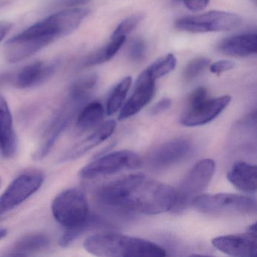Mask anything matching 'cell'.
<instances>
[{"mask_svg":"<svg viewBox=\"0 0 257 257\" xmlns=\"http://www.w3.org/2000/svg\"><path fill=\"white\" fill-rule=\"evenodd\" d=\"M192 150V144L186 138H176L164 143L149 158L150 168L156 171L165 170L186 159Z\"/></svg>","mask_w":257,"mask_h":257,"instance_id":"4fadbf2b","label":"cell"},{"mask_svg":"<svg viewBox=\"0 0 257 257\" xmlns=\"http://www.w3.org/2000/svg\"><path fill=\"white\" fill-rule=\"evenodd\" d=\"M230 101L231 97L228 95L210 98L207 89L200 87L189 96L180 117V123L187 127L207 124L222 113Z\"/></svg>","mask_w":257,"mask_h":257,"instance_id":"8992f818","label":"cell"},{"mask_svg":"<svg viewBox=\"0 0 257 257\" xmlns=\"http://www.w3.org/2000/svg\"><path fill=\"white\" fill-rule=\"evenodd\" d=\"M97 81L98 77L96 74L87 75L79 78L70 86L69 97L85 103L94 92L97 87Z\"/></svg>","mask_w":257,"mask_h":257,"instance_id":"603a6c76","label":"cell"},{"mask_svg":"<svg viewBox=\"0 0 257 257\" xmlns=\"http://www.w3.org/2000/svg\"><path fill=\"white\" fill-rule=\"evenodd\" d=\"M257 171L255 165L237 162L227 174L228 181L238 190L252 194L256 192Z\"/></svg>","mask_w":257,"mask_h":257,"instance_id":"ac0fdd59","label":"cell"},{"mask_svg":"<svg viewBox=\"0 0 257 257\" xmlns=\"http://www.w3.org/2000/svg\"><path fill=\"white\" fill-rule=\"evenodd\" d=\"M18 149L17 137L8 103L0 95V155L6 159L13 158Z\"/></svg>","mask_w":257,"mask_h":257,"instance_id":"e0dca14e","label":"cell"},{"mask_svg":"<svg viewBox=\"0 0 257 257\" xmlns=\"http://www.w3.org/2000/svg\"><path fill=\"white\" fill-rule=\"evenodd\" d=\"M52 210L57 222L67 229L79 228L84 232L97 222L90 216L85 194L76 188L61 192L54 199Z\"/></svg>","mask_w":257,"mask_h":257,"instance_id":"277c9868","label":"cell"},{"mask_svg":"<svg viewBox=\"0 0 257 257\" xmlns=\"http://www.w3.org/2000/svg\"><path fill=\"white\" fill-rule=\"evenodd\" d=\"M44 177L37 171H28L18 176L0 195V216L11 211L37 192Z\"/></svg>","mask_w":257,"mask_h":257,"instance_id":"30bf717a","label":"cell"},{"mask_svg":"<svg viewBox=\"0 0 257 257\" xmlns=\"http://www.w3.org/2000/svg\"><path fill=\"white\" fill-rule=\"evenodd\" d=\"M88 14V10L75 8L52 15L9 40L4 49L6 59L17 63L33 56L77 29Z\"/></svg>","mask_w":257,"mask_h":257,"instance_id":"7a4b0ae2","label":"cell"},{"mask_svg":"<svg viewBox=\"0 0 257 257\" xmlns=\"http://www.w3.org/2000/svg\"><path fill=\"white\" fill-rule=\"evenodd\" d=\"M58 66V61L33 63L24 67L14 79L17 88L22 89L34 88L46 82L54 74Z\"/></svg>","mask_w":257,"mask_h":257,"instance_id":"9a60e30c","label":"cell"},{"mask_svg":"<svg viewBox=\"0 0 257 257\" xmlns=\"http://www.w3.org/2000/svg\"><path fill=\"white\" fill-rule=\"evenodd\" d=\"M241 19L237 15L222 11L182 18L176 22V28L186 32L208 33L228 31L237 28Z\"/></svg>","mask_w":257,"mask_h":257,"instance_id":"9c48e42d","label":"cell"},{"mask_svg":"<svg viewBox=\"0 0 257 257\" xmlns=\"http://www.w3.org/2000/svg\"><path fill=\"white\" fill-rule=\"evenodd\" d=\"M82 105L83 103L80 102L67 97V100L51 121L40 147L34 154L36 160H42L48 156Z\"/></svg>","mask_w":257,"mask_h":257,"instance_id":"8fae6325","label":"cell"},{"mask_svg":"<svg viewBox=\"0 0 257 257\" xmlns=\"http://www.w3.org/2000/svg\"><path fill=\"white\" fill-rule=\"evenodd\" d=\"M222 53L233 57H247L257 52L256 35L243 34L234 36L222 40L218 45Z\"/></svg>","mask_w":257,"mask_h":257,"instance_id":"d6986e66","label":"cell"},{"mask_svg":"<svg viewBox=\"0 0 257 257\" xmlns=\"http://www.w3.org/2000/svg\"><path fill=\"white\" fill-rule=\"evenodd\" d=\"M155 82L156 80H154L146 70L140 75L137 79L132 96L123 105L120 111L118 119H127L136 115L151 101L156 90Z\"/></svg>","mask_w":257,"mask_h":257,"instance_id":"5bb4252c","label":"cell"},{"mask_svg":"<svg viewBox=\"0 0 257 257\" xmlns=\"http://www.w3.org/2000/svg\"><path fill=\"white\" fill-rule=\"evenodd\" d=\"M90 2V0H58V6L62 7H77L85 5Z\"/></svg>","mask_w":257,"mask_h":257,"instance_id":"1f68e13d","label":"cell"},{"mask_svg":"<svg viewBox=\"0 0 257 257\" xmlns=\"http://www.w3.org/2000/svg\"><path fill=\"white\" fill-rule=\"evenodd\" d=\"M0 186H1V179H0Z\"/></svg>","mask_w":257,"mask_h":257,"instance_id":"e575fe53","label":"cell"},{"mask_svg":"<svg viewBox=\"0 0 257 257\" xmlns=\"http://www.w3.org/2000/svg\"><path fill=\"white\" fill-rule=\"evenodd\" d=\"M171 106V100L169 98H163L159 100L152 109L151 112L153 115H158L165 112L169 109Z\"/></svg>","mask_w":257,"mask_h":257,"instance_id":"4dcf8cb0","label":"cell"},{"mask_svg":"<svg viewBox=\"0 0 257 257\" xmlns=\"http://www.w3.org/2000/svg\"><path fill=\"white\" fill-rule=\"evenodd\" d=\"M177 191L144 174L126 176L101 186L96 198L103 207L144 214L172 210Z\"/></svg>","mask_w":257,"mask_h":257,"instance_id":"6da1fadb","label":"cell"},{"mask_svg":"<svg viewBox=\"0 0 257 257\" xmlns=\"http://www.w3.org/2000/svg\"><path fill=\"white\" fill-rule=\"evenodd\" d=\"M210 64V60L205 58H198L189 63L184 72L183 78L186 81H191L199 76Z\"/></svg>","mask_w":257,"mask_h":257,"instance_id":"4316f807","label":"cell"},{"mask_svg":"<svg viewBox=\"0 0 257 257\" xmlns=\"http://www.w3.org/2000/svg\"><path fill=\"white\" fill-rule=\"evenodd\" d=\"M50 244V239L42 233H31L21 237L15 243L10 253L7 255L25 256L31 252L46 249Z\"/></svg>","mask_w":257,"mask_h":257,"instance_id":"ffe728a7","label":"cell"},{"mask_svg":"<svg viewBox=\"0 0 257 257\" xmlns=\"http://www.w3.org/2000/svg\"><path fill=\"white\" fill-rule=\"evenodd\" d=\"M191 204L201 213L212 216L252 215L257 208L253 198L231 193L201 194Z\"/></svg>","mask_w":257,"mask_h":257,"instance_id":"5b68a950","label":"cell"},{"mask_svg":"<svg viewBox=\"0 0 257 257\" xmlns=\"http://www.w3.org/2000/svg\"><path fill=\"white\" fill-rule=\"evenodd\" d=\"M13 25L7 22H0V42L2 41L6 36L10 32L12 29Z\"/></svg>","mask_w":257,"mask_h":257,"instance_id":"d6a6232c","label":"cell"},{"mask_svg":"<svg viewBox=\"0 0 257 257\" xmlns=\"http://www.w3.org/2000/svg\"><path fill=\"white\" fill-rule=\"evenodd\" d=\"M104 108L98 101H93L85 105L79 112L76 121L78 132H84L96 127L103 119Z\"/></svg>","mask_w":257,"mask_h":257,"instance_id":"44dd1931","label":"cell"},{"mask_svg":"<svg viewBox=\"0 0 257 257\" xmlns=\"http://www.w3.org/2000/svg\"><path fill=\"white\" fill-rule=\"evenodd\" d=\"M144 15L135 14L130 17L127 18L121 22L115 28L114 32L112 33V37H125L127 34L132 33L140 23L144 20Z\"/></svg>","mask_w":257,"mask_h":257,"instance_id":"484cf974","label":"cell"},{"mask_svg":"<svg viewBox=\"0 0 257 257\" xmlns=\"http://www.w3.org/2000/svg\"><path fill=\"white\" fill-rule=\"evenodd\" d=\"M115 126L116 123L114 120L105 121L99 125L89 136L76 144L66 153L61 158V162H70L82 157L85 153L107 140L113 134Z\"/></svg>","mask_w":257,"mask_h":257,"instance_id":"2e32d148","label":"cell"},{"mask_svg":"<svg viewBox=\"0 0 257 257\" xmlns=\"http://www.w3.org/2000/svg\"><path fill=\"white\" fill-rule=\"evenodd\" d=\"M214 161L203 159L196 164L185 177L180 189L177 191L175 204L172 211L175 213L184 210L190 205L192 200L202 194L210 184L215 172Z\"/></svg>","mask_w":257,"mask_h":257,"instance_id":"52a82bcc","label":"cell"},{"mask_svg":"<svg viewBox=\"0 0 257 257\" xmlns=\"http://www.w3.org/2000/svg\"><path fill=\"white\" fill-rule=\"evenodd\" d=\"M177 58L173 54H168L155 61L146 71L154 80L166 76L175 69Z\"/></svg>","mask_w":257,"mask_h":257,"instance_id":"d4e9b609","label":"cell"},{"mask_svg":"<svg viewBox=\"0 0 257 257\" xmlns=\"http://www.w3.org/2000/svg\"><path fill=\"white\" fill-rule=\"evenodd\" d=\"M183 3L188 10L192 12H200L204 10L208 5L210 0H178Z\"/></svg>","mask_w":257,"mask_h":257,"instance_id":"f546056e","label":"cell"},{"mask_svg":"<svg viewBox=\"0 0 257 257\" xmlns=\"http://www.w3.org/2000/svg\"><path fill=\"white\" fill-rule=\"evenodd\" d=\"M147 53V46L145 42L141 39L133 40L129 45L127 55L132 61L138 62L142 61Z\"/></svg>","mask_w":257,"mask_h":257,"instance_id":"83f0119b","label":"cell"},{"mask_svg":"<svg viewBox=\"0 0 257 257\" xmlns=\"http://www.w3.org/2000/svg\"><path fill=\"white\" fill-rule=\"evenodd\" d=\"M125 40V37H112L110 43L89 55L84 62V66L92 67L110 61L121 49Z\"/></svg>","mask_w":257,"mask_h":257,"instance_id":"7402d4cb","label":"cell"},{"mask_svg":"<svg viewBox=\"0 0 257 257\" xmlns=\"http://www.w3.org/2000/svg\"><path fill=\"white\" fill-rule=\"evenodd\" d=\"M84 248L97 256L164 257L166 251L156 243L139 237L115 232L99 233L85 239Z\"/></svg>","mask_w":257,"mask_h":257,"instance_id":"3957f363","label":"cell"},{"mask_svg":"<svg viewBox=\"0 0 257 257\" xmlns=\"http://www.w3.org/2000/svg\"><path fill=\"white\" fill-rule=\"evenodd\" d=\"M7 234H8V231L6 228H0V240L5 237Z\"/></svg>","mask_w":257,"mask_h":257,"instance_id":"836d02e7","label":"cell"},{"mask_svg":"<svg viewBox=\"0 0 257 257\" xmlns=\"http://www.w3.org/2000/svg\"><path fill=\"white\" fill-rule=\"evenodd\" d=\"M131 85L132 77L127 76L112 88L106 103V113L108 115H113L123 106Z\"/></svg>","mask_w":257,"mask_h":257,"instance_id":"cb8c5ba5","label":"cell"},{"mask_svg":"<svg viewBox=\"0 0 257 257\" xmlns=\"http://www.w3.org/2000/svg\"><path fill=\"white\" fill-rule=\"evenodd\" d=\"M255 226L256 224H252L246 233L214 237L212 240V244L218 250L231 256H255L257 246Z\"/></svg>","mask_w":257,"mask_h":257,"instance_id":"7c38bea8","label":"cell"},{"mask_svg":"<svg viewBox=\"0 0 257 257\" xmlns=\"http://www.w3.org/2000/svg\"><path fill=\"white\" fill-rule=\"evenodd\" d=\"M141 165V159L135 152L124 150L99 157L82 168L79 177L86 180L111 175L125 170L135 169Z\"/></svg>","mask_w":257,"mask_h":257,"instance_id":"ba28073f","label":"cell"},{"mask_svg":"<svg viewBox=\"0 0 257 257\" xmlns=\"http://www.w3.org/2000/svg\"><path fill=\"white\" fill-rule=\"evenodd\" d=\"M234 63L231 61H219L217 62L213 63L210 66V70L211 73L214 74H221L224 72L231 70L234 67Z\"/></svg>","mask_w":257,"mask_h":257,"instance_id":"f1b7e54d","label":"cell"}]
</instances>
